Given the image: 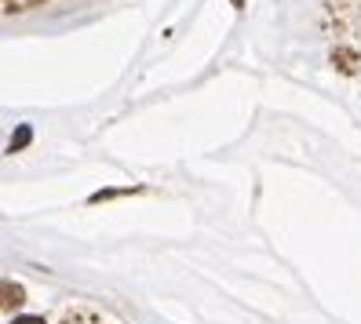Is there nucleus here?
I'll return each instance as SVG.
<instances>
[{"label":"nucleus","mask_w":361,"mask_h":324,"mask_svg":"<svg viewBox=\"0 0 361 324\" xmlns=\"http://www.w3.org/2000/svg\"><path fill=\"white\" fill-rule=\"evenodd\" d=\"M30 139H33V132H30V127H18V132H15V139H11V154H15V149H23Z\"/></svg>","instance_id":"nucleus-1"},{"label":"nucleus","mask_w":361,"mask_h":324,"mask_svg":"<svg viewBox=\"0 0 361 324\" xmlns=\"http://www.w3.org/2000/svg\"><path fill=\"white\" fill-rule=\"evenodd\" d=\"M4 306H11V302H23V288H15V285H4Z\"/></svg>","instance_id":"nucleus-2"},{"label":"nucleus","mask_w":361,"mask_h":324,"mask_svg":"<svg viewBox=\"0 0 361 324\" xmlns=\"http://www.w3.org/2000/svg\"><path fill=\"white\" fill-rule=\"evenodd\" d=\"M11 324H44V320H40V317H15Z\"/></svg>","instance_id":"nucleus-3"}]
</instances>
